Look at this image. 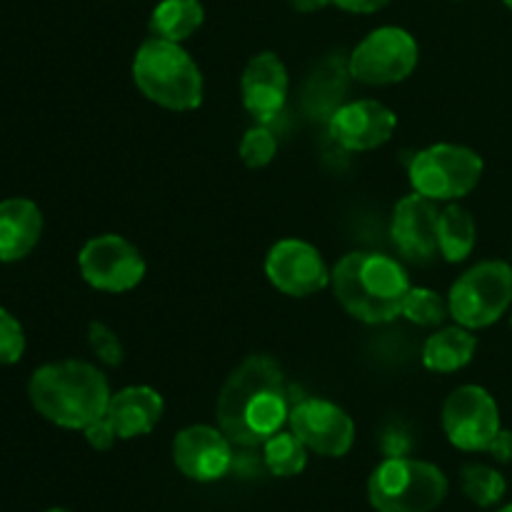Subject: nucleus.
Here are the masks:
<instances>
[{
  "instance_id": "34",
  "label": "nucleus",
  "mask_w": 512,
  "mask_h": 512,
  "mask_svg": "<svg viewBox=\"0 0 512 512\" xmlns=\"http://www.w3.org/2000/svg\"><path fill=\"white\" fill-rule=\"evenodd\" d=\"M503 3H505V5H508V8L512 10V0H503Z\"/></svg>"
},
{
  "instance_id": "32",
  "label": "nucleus",
  "mask_w": 512,
  "mask_h": 512,
  "mask_svg": "<svg viewBox=\"0 0 512 512\" xmlns=\"http://www.w3.org/2000/svg\"><path fill=\"white\" fill-rule=\"evenodd\" d=\"M45 512H70V510H65V508H50V510H45Z\"/></svg>"
},
{
  "instance_id": "17",
  "label": "nucleus",
  "mask_w": 512,
  "mask_h": 512,
  "mask_svg": "<svg viewBox=\"0 0 512 512\" xmlns=\"http://www.w3.org/2000/svg\"><path fill=\"white\" fill-rule=\"evenodd\" d=\"M165 413V400L150 385H128L110 395L105 418L110 420L118 440L143 438L158 428Z\"/></svg>"
},
{
  "instance_id": "4",
  "label": "nucleus",
  "mask_w": 512,
  "mask_h": 512,
  "mask_svg": "<svg viewBox=\"0 0 512 512\" xmlns=\"http://www.w3.org/2000/svg\"><path fill=\"white\" fill-rule=\"evenodd\" d=\"M133 83L150 103L173 113L198 110L205 95V80L193 55L183 43L150 35L133 55Z\"/></svg>"
},
{
  "instance_id": "7",
  "label": "nucleus",
  "mask_w": 512,
  "mask_h": 512,
  "mask_svg": "<svg viewBox=\"0 0 512 512\" xmlns=\"http://www.w3.org/2000/svg\"><path fill=\"white\" fill-rule=\"evenodd\" d=\"M450 318L468 330L498 323L512 305V265L505 260H483L465 270L448 293Z\"/></svg>"
},
{
  "instance_id": "30",
  "label": "nucleus",
  "mask_w": 512,
  "mask_h": 512,
  "mask_svg": "<svg viewBox=\"0 0 512 512\" xmlns=\"http://www.w3.org/2000/svg\"><path fill=\"white\" fill-rule=\"evenodd\" d=\"M485 453L493 455L498 463H512V430H500Z\"/></svg>"
},
{
  "instance_id": "21",
  "label": "nucleus",
  "mask_w": 512,
  "mask_h": 512,
  "mask_svg": "<svg viewBox=\"0 0 512 512\" xmlns=\"http://www.w3.org/2000/svg\"><path fill=\"white\" fill-rule=\"evenodd\" d=\"M475 243H478V225H475L473 213L460 203H450L448 208L440 210L438 220V245L440 255L448 263H463L473 255Z\"/></svg>"
},
{
  "instance_id": "11",
  "label": "nucleus",
  "mask_w": 512,
  "mask_h": 512,
  "mask_svg": "<svg viewBox=\"0 0 512 512\" xmlns=\"http://www.w3.org/2000/svg\"><path fill=\"white\" fill-rule=\"evenodd\" d=\"M265 275L288 298H310L330 285V268L323 253L300 238H283L268 250Z\"/></svg>"
},
{
  "instance_id": "28",
  "label": "nucleus",
  "mask_w": 512,
  "mask_h": 512,
  "mask_svg": "<svg viewBox=\"0 0 512 512\" xmlns=\"http://www.w3.org/2000/svg\"><path fill=\"white\" fill-rule=\"evenodd\" d=\"M83 433L90 448L95 450H110L115 443H118V433H115L113 425H110V420L105 418V415L95 420V423H90Z\"/></svg>"
},
{
  "instance_id": "19",
  "label": "nucleus",
  "mask_w": 512,
  "mask_h": 512,
  "mask_svg": "<svg viewBox=\"0 0 512 512\" xmlns=\"http://www.w3.org/2000/svg\"><path fill=\"white\" fill-rule=\"evenodd\" d=\"M478 350V338L463 325H445L435 330L423 345V365L430 373H458Z\"/></svg>"
},
{
  "instance_id": "14",
  "label": "nucleus",
  "mask_w": 512,
  "mask_h": 512,
  "mask_svg": "<svg viewBox=\"0 0 512 512\" xmlns=\"http://www.w3.org/2000/svg\"><path fill=\"white\" fill-rule=\"evenodd\" d=\"M398 115L373 98L350 100L328 115L330 138L350 153H368L393 138Z\"/></svg>"
},
{
  "instance_id": "1",
  "label": "nucleus",
  "mask_w": 512,
  "mask_h": 512,
  "mask_svg": "<svg viewBox=\"0 0 512 512\" xmlns=\"http://www.w3.org/2000/svg\"><path fill=\"white\" fill-rule=\"evenodd\" d=\"M290 395L283 368L270 355H248L220 388L218 428L238 448H263L288 425Z\"/></svg>"
},
{
  "instance_id": "3",
  "label": "nucleus",
  "mask_w": 512,
  "mask_h": 512,
  "mask_svg": "<svg viewBox=\"0 0 512 512\" xmlns=\"http://www.w3.org/2000/svg\"><path fill=\"white\" fill-rule=\"evenodd\" d=\"M108 378L85 360L48 363L33 373L28 398L38 415L65 430H85L110 403Z\"/></svg>"
},
{
  "instance_id": "20",
  "label": "nucleus",
  "mask_w": 512,
  "mask_h": 512,
  "mask_svg": "<svg viewBox=\"0 0 512 512\" xmlns=\"http://www.w3.org/2000/svg\"><path fill=\"white\" fill-rule=\"evenodd\" d=\"M205 20V8L200 0H160L153 8L148 28L153 38L185 43L200 30Z\"/></svg>"
},
{
  "instance_id": "22",
  "label": "nucleus",
  "mask_w": 512,
  "mask_h": 512,
  "mask_svg": "<svg viewBox=\"0 0 512 512\" xmlns=\"http://www.w3.org/2000/svg\"><path fill=\"white\" fill-rule=\"evenodd\" d=\"M308 453L293 430H280L263 443V465L275 478H295L308 465Z\"/></svg>"
},
{
  "instance_id": "13",
  "label": "nucleus",
  "mask_w": 512,
  "mask_h": 512,
  "mask_svg": "<svg viewBox=\"0 0 512 512\" xmlns=\"http://www.w3.org/2000/svg\"><path fill=\"white\" fill-rule=\"evenodd\" d=\"M235 445L213 425H188L173 438V463L195 483H215L235 465Z\"/></svg>"
},
{
  "instance_id": "29",
  "label": "nucleus",
  "mask_w": 512,
  "mask_h": 512,
  "mask_svg": "<svg viewBox=\"0 0 512 512\" xmlns=\"http://www.w3.org/2000/svg\"><path fill=\"white\" fill-rule=\"evenodd\" d=\"M335 8L345 10V13H355V15H370L383 10L390 0H330Z\"/></svg>"
},
{
  "instance_id": "31",
  "label": "nucleus",
  "mask_w": 512,
  "mask_h": 512,
  "mask_svg": "<svg viewBox=\"0 0 512 512\" xmlns=\"http://www.w3.org/2000/svg\"><path fill=\"white\" fill-rule=\"evenodd\" d=\"M290 5H293L298 13H318V10L328 8V5H333L330 0H290Z\"/></svg>"
},
{
  "instance_id": "2",
  "label": "nucleus",
  "mask_w": 512,
  "mask_h": 512,
  "mask_svg": "<svg viewBox=\"0 0 512 512\" xmlns=\"http://www.w3.org/2000/svg\"><path fill=\"white\" fill-rule=\"evenodd\" d=\"M330 288L350 318L380 325L403 313V300L413 285L395 258L355 250L330 268Z\"/></svg>"
},
{
  "instance_id": "10",
  "label": "nucleus",
  "mask_w": 512,
  "mask_h": 512,
  "mask_svg": "<svg viewBox=\"0 0 512 512\" xmlns=\"http://www.w3.org/2000/svg\"><path fill=\"white\" fill-rule=\"evenodd\" d=\"M443 430L450 445L465 453H485L503 430L500 408L480 385H460L443 405Z\"/></svg>"
},
{
  "instance_id": "5",
  "label": "nucleus",
  "mask_w": 512,
  "mask_h": 512,
  "mask_svg": "<svg viewBox=\"0 0 512 512\" xmlns=\"http://www.w3.org/2000/svg\"><path fill=\"white\" fill-rule=\"evenodd\" d=\"M448 495V478L428 460H383L370 473L368 500L378 512H433Z\"/></svg>"
},
{
  "instance_id": "9",
  "label": "nucleus",
  "mask_w": 512,
  "mask_h": 512,
  "mask_svg": "<svg viewBox=\"0 0 512 512\" xmlns=\"http://www.w3.org/2000/svg\"><path fill=\"white\" fill-rule=\"evenodd\" d=\"M78 268L90 288L115 295L138 288L148 273L138 245L118 233L90 238L78 253Z\"/></svg>"
},
{
  "instance_id": "25",
  "label": "nucleus",
  "mask_w": 512,
  "mask_h": 512,
  "mask_svg": "<svg viewBox=\"0 0 512 512\" xmlns=\"http://www.w3.org/2000/svg\"><path fill=\"white\" fill-rule=\"evenodd\" d=\"M238 155L248 168H265V165L273 163L275 155H278V138H275L273 130L265 128V125H253V128L245 130V135L240 138Z\"/></svg>"
},
{
  "instance_id": "35",
  "label": "nucleus",
  "mask_w": 512,
  "mask_h": 512,
  "mask_svg": "<svg viewBox=\"0 0 512 512\" xmlns=\"http://www.w3.org/2000/svg\"><path fill=\"white\" fill-rule=\"evenodd\" d=\"M510 328H512V315H510Z\"/></svg>"
},
{
  "instance_id": "26",
  "label": "nucleus",
  "mask_w": 512,
  "mask_h": 512,
  "mask_svg": "<svg viewBox=\"0 0 512 512\" xmlns=\"http://www.w3.org/2000/svg\"><path fill=\"white\" fill-rule=\"evenodd\" d=\"M88 343L90 350L95 353V358H98L100 363L110 365V368H118L125 360L123 343H120V338L115 335V330H110L105 323L93 320V323L88 325Z\"/></svg>"
},
{
  "instance_id": "27",
  "label": "nucleus",
  "mask_w": 512,
  "mask_h": 512,
  "mask_svg": "<svg viewBox=\"0 0 512 512\" xmlns=\"http://www.w3.org/2000/svg\"><path fill=\"white\" fill-rule=\"evenodd\" d=\"M25 353L23 325L0 308V365H15Z\"/></svg>"
},
{
  "instance_id": "15",
  "label": "nucleus",
  "mask_w": 512,
  "mask_h": 512,
  "mask_svg": "<svg viewBox=\"0 0 512 512\" xmlns=\"http://www.w3.org/2000/svg\"><path fill=\"white\" fill-rule=\"evenodd\" d=\"M438 203L420 193H410L398 200L390 218V238L400 255L413 263H428L440 253L438 245Z\"/></svg>"
},
{
  "instance_id": "6",
  "label": "nucleus",
  "mask_w": 512,
  "mask_h": 512,
  "mask_svg": "<svg viewBox=\"0 0 512 512\" xmlns=\"http://www.w3.org/2000/svg\"><path fill=\"white\" fill-rule=\"evenodd\" d=\"M485 163L468 145L435 143L418 150L408 165L415 193L435 203H458L478 188Z\"/></svg>"
},
{
  "instance_id": "33",
  "label": "nucleus",
  "mask_w": 512,
  "mask_h": 512,
  "mask_svg": "<svg viewBox=\"0 0 512 512\" xmlns=\"http://www.w3.org/2000/svg\"><path fill=\"white\" fill-rule=\"evenodd\" d=\"M498 512H512V503H510V505H505V508H500Z\"/></svg>"
},
{
  "instance_id": "23",
  "label": "nucleus",
  "mask_w": 512,
  "mask_h": 512,
  "mask_svg": "<svg viewBox=\"0 0 512 512\" xmlns=\"http://www.w3.org/2000/svg\"><path fill=\"white\" fill-rule=\"evenodd\" d=\"M460 483H463V493L468 495V500H473L480 508H493L503 500L508 483H505L503 475L498 473L490 465H465L463 473H460Z\"/></svg>"
},
{
  "instance_id": "18",
  "label": "nucleus",
  "mask_w": 512,
  "mask_h": 512,
  "mask_svg": "<svg viewBox=\"0 0 512 512\" xmlns=\"http://www.w3.org/2000/svg\"><path fill=\"white\" fill-rule=\"evenodd\" d=\"M43 235V213L28 198H8L0 203V263L28 258Z\"/></svg>"
},
{
  "instance_id": "12",
  "label": "nucleus",
  "mask_w": 512,
  "mask_h": 512,
  "mask_svg": "<svg viewBox=\"0 0 512 512\" xmlns=\"http://www.w3.org/2000/svg\"><path fill=\"white\" fill-rule=\"evenodd\" d=\"M288 428L305 448L323 458H343L355 443V423L340 405L325 398H303L293 403Z\"/></svg>"
},
{
  "instance_id": "24",
  "label": "nucleus",
  "mask_w": 512,
  "mask_h": 512,
  "mask_svg": "<svg viewBox=\"0 0 512 512\" xmlns=\"http://www.w3.org/2000/svg\"><path fill=\"white\" fill-rule=\"evenodd\" d=\"M410 323L423 325V328H438L450 315L448 298L435 293L433 288H410L403 300V313Z\"/></svg>"
},
{
  "instance_id": "16",
  "label": "nucleus",
  "mask_w": 512,
  "mask_h": 512,
  "mask_svg": "<svg viewBox=\"0 0 512 512\" xmlns=\"http://www.w3.org/2000/svg\"><path fill=\"white\" fill-rule=\"evenodd\" d=\"M288 90V68L278 53L263 50L248 60L240 78V95H243L245 110L253 118L268 120L278 115L288 100Z\"/></svg>"
},
{
  "instance_id": "8",
  "label": "nucleus",
  "mask_w": 512,
  "mask_h": 512,
  "mask_svg": "<svg viewBox=\"0 0 512 512\" xmlns=\"http://www.w3.org/2000/svg\"><path fill=\"white\" fill-rule=\"evenodd\" d=\"M420 60L418 40L398 25L375 28L355 45L348 73L363 85H398L415 73Z\"/></svg>"
}]
</instances>
